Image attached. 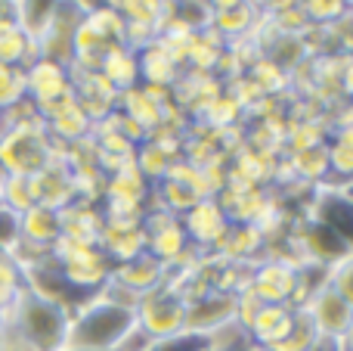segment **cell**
Wrapping results in <instances>:
<instances>
[{"label":"cell","instance_id":"5","mask_svg":"<svg viewBox=\"0 0 353 351\" xmlns=\"http://www.w3.org/2000/svg\"><path fill=\"white\" fill-rule=\"evenodd\" d=\"M301 286V265L292 258H267L251 267L248 296H254L261 305H292L298 298Z\"/></svg>","mask_w":353,"mask_h":351},{"label":"cell","instance_id":"14","mask_svg":"<svg viewBox=\"0 0 353 351\" xmlns=\"http://www.w3.org/2000/svg\"><path fill=\"white\" fill-rule=\"evenodd\" d=\"M109 280H115V283H121L124 290H130L134 296H149V292L161 290V286L168 283V267L161 265L155 255L149 252H140L137 258L130 261H121V265L112 267Z\"/></svg>","mask_w":353,"mask_h":351},{"label":"cell","instance_id":"33","mask_svg":"<svg viewBox=\"0 0 353 351\" xmlns=\"http://www.w3.org/2000/svg\"><path fill=\"white\" fill-rule=\"evenodd\" d=\"M301 6H304V16L313 28H319V25H335L338 19H344L350 10L341 0H313V3H301Z\"/></svg>","mask_w":353,"mask_h":351},{"label":"cell","instance_id":"28","mask_svg":"<svg viewBox=\"0 0 353 351\" xmlns=\"http://www.w3.org/2000/svg\"><path fill=\"white\" fill-rule=\"evenodd\" d=\"M316 342H319L316 327H313V321L307 317V311L298 308V314H294V323H292V330H288V336L279 342V345L270 348V351H310Z\"/></svg>","mask_w":353,"mask_h":351},{"label":"cell","instance_id":"41","mask_svg":"<svg viewBox=\"0 0 353 351\" xmlns=\"http://www.w3.org/2000/svg\"><path fill=\"white\" fill-rule=\"evenodd\" d=\"M62 351H78V348H62Z\"/></svg>","mask_w":353,"mask_h":351},{"label":"cell","instance_id":"3","mask_svg":"<svg viewBox=\"0 0 353 351\" xmlns=\"http://www.w3.org/2000/svg\"><path fill=\"white\" fill-rule=\"evenodd\" d=\"M62 149L65 146L47 134L43 122L6 128V131H0V171L34 178L56 155H62Z\"/></svg>","mask_w":353,"mask_h":351},{"label":"cell","instance_id":"19","mask_svg":"<svg viewBox=\"0 0 353 351\" xmlns=\"http://www.w3.org/2000/svg\"><path fill=\"white\" fill-rule=\"evenodd\" d=\"M137 62H140V81H146V87H165L174 91V84L180 81L183 66L161 47L159 41L149 44V47L137 50Z\"/></svg>","mask_w":353,"mask_h":351},{"label":"cell","instance_id":"30","mask_svg":"<svg viewBox=\"0 0 353 351\" xmlns=\"http://www.w3.org/2000/svg\"><path fill=\"white\" fill-rule=\"evenodd\" d=\"M25 97H28V91H25V68L0 62V109H10V106L22 103Z\"/></svg>","mask_w":353,"mask_h":351},{"label":"cell","instance_id":"2","mask_svg":"<svg viewBox=\"0 0 353 351\" xmlns=\"http://www.w3.org/2000/svg\"><path fill=\"white\" fill-rule=\"evenodd\" d=\"M68 311L47 298L25 290L6 311V327H12L25 342H31L37 351H62L68 339Z\"/></svg>","mask_w":353,"mask_h":351},{"label":"cell","instance_id":"42","mask_svg":"<svg viewBox=\"0 0 353 351\" xmlns=\"http://www.w3.org/2000/svg\"><path fill=\"white\" fill-rule=\"evenodd\" d=\"M0 118H3V109H0Z\"/></svg>","mask_w":353,"mask_h":351},{"label":"cell","instance_id":"31","mask_svg":"<svg viewBox=\"0 0 353 351\" xmlns=\"http://www.w3.org/2000/svg\"><path fill=\"white\" fill-rule=\"evenodd\" d=\"M211 336H201V333H174V336H165V339H152L146 351H211Z\"/></svg>","mask_w":353,"mask_h":351},{"label":"cell","instance_id":"40","mask_svg":"<svg viewBox=\"0 0 353 351\" xmlns=\"http://www.w3.org/2000/svg\"><path fill=\"white\" fill-rule=\"evenodd\" d=\"M344 345H347V351H353V336H350V339H347V342H344Z\"/></svg>","mask_w":353,"mask_h":351},{"label":"cell","instance_id":"35","mask_svg":"<svg viewBox=\"0 0 353 351\" xmlns=\"http://www.w3.org/2000/svg\"><path fill=\"white\" fill-rule=\"evenodd\" d=\"M0 351H37V348L31 342H25L12 327H3L0 330Z\"/></svg>","mask_w":353,"mask_h":351},{"label":"cell","instance_id":"21","mask_svg":"<svg viewBox=\"0 0 353 351\" xmlns=\"http://www.w3.org/2000/svg\"><path fill=\"white\" fill-rule=\"evenodd\" d=\"M62 236L59 227V211L47 209V205H34L22 215V243L37 249H53Z\"/></svg>","mask_w":353,"mask_h":351},{"label":"cell","instance_id":"24","mask_svg":"<svg viewBox=\"0 0 353 351\" xmlns=\"http://www.w3.org/2000/svg\"><path fill=\"white\" fill-rule=\"evenodd\" d=\"M56 6L59 3H34V0H25V3H10V10H12V19H16L19 28L37 44L47 35L50 25H53Z\"/></svg>","mask_w":353,"mask_h":351},{"label":"cell","instance_id":"1","mask_svg":"<svg viewBox=\"0 0 353 351\" xmlns=\"http://www.w3.org/2000/svg\"><path fill=\"white\" fill-rule=\"evenodd\" d=\"M137 330V311L118 308L105 298L93 296L68 317L65 348L78 351H118L124 339Z\"/></svg>","mask_w":353,"mask_h":351},{"label":"cell","instance_id":"22","mask_svg":"<svg viewBox=\"0 0 353 351\" xmlns=\"http://www.w3.org/2000/svg\"><path fill=\"white\" fill-rule=\"evenodd\" d=\"M263 249V236L254 224H232L230 234L223 236L214 252H217L220 261H230V265H245L251 255H257Z\"/></svg>","mask_w":353,"mask_h":351},{"label":"cell","instance_id":"9","mask_svg":"<svg viewBox=\"0 0 353 351\" xmlns=\"http://www.w3.org/2000/svg\"><path fill=\"white\" fill-rule=\"evenodd\" d=\"M180 224H183V230H186L189 246L199 249V252L217 249L220 243H223V236L230 234V227H232L230 218H226V211L220 209L217 196L199 199V202L180 218Z\"/></svg>","mask_w":353,"mask_h":351},{"label":"cell","instance_id":"39","mask_svg":"<svg viewBox=\"0 0 353 351\" xmlns=\"http://www.w3.org/2000/svg\"><path fill=\"white\" fill-rule=\"evenodd\" d=\"M6 327V311H0V330Z\"/></svg>","mask_w":353,"mask_h":351},{"label":"cell","instance_id":"26","mask_svg":"<svg viewBox=\"0 0 353 351\" xmlns=\"http://www.w3.org/2000/svg\"><path fill=\"white\" fill-rule=\"evenodd\" d=\"M325 143L288 155V168L294 171V178L307 180V184H323V180L329 178V149H325Z\"/></svg>","mask_w":353,"mask_h":351},{"label":"cell","instance_id":"38","mask_svg":"<svg viewBox=\"0 0 353 351\" xmlns=\"http://www.w3.org/2000/svg\"><path fill=\"white\" fill-rule=\"evenodd\" d=\"M214 351H261V348H254L251 342H242V345H232V348H214Z\"/></svg>","mask_w":353,"mask_h":351},{"label":"cell","instance_id":"32","mask_svg":"<svg viewBox=\"0 0 353 351\" xmlns=\"http://www.w3.org/2000/svg\"><path fill=\"white\" fill-rule=\"evenodd\" d=\"M325 286L335 290L338 296L353 308V252H347L341 261H335L332 267H325Z\"/></svg>","mask_w":353,"mask_h":351},{"label":"cell","instance_id":"18","mask_svg":"<svg viewBox=\"0 0 353 351\" xmlns=\"http://www.w3.org/2000/svg\"><path fill=\"white\" fill-rule=\"evenodd\" d=\"M34 59H37V44L16 25L10 3H0V62L28 68Z\"/></svg>","mask_w":353,"mask_h":351},{"label":"cell","instance_id":"17","mask_svg":"<svg viewBox=\"0 0 353 351\" xmlns=\"http://www.w3.org/2000/svg\"><path fill=\"white\" fill-rule=\"evenodd\" d=\"M65 153V149H62ZM34 190H37V205H47L53 211H62L65 205H72L78 199V190H74L72 171L65 168V159L56 155L41 174H34Z\"/></svg>","mask_w":353,"mask_h":351},{"label":"cell","instance_id":"29","mask_svg":"<svg viewBox=\"0 0 353 351\" xmlns=\"http://www.w3.org/2000/svg\"><path fill=\"white\" fill-rule=\"evenodd\" d=\"M25 292V277L10 255H0V311H10Z\"/></svg>","mask_w":353,"mask_h":351},{"label":"cell","instance_id":"16","mask_svg":"<svg viewBox=\"0 0 353 351\" xmlns=\"http://www.w3.org/2000/svg\"><path fill=\"white\" fill-rule=\"evenodd\" d=\"M105 215L99 202H87V199H74L72 205L59 211V240L81 243V246H99V234H103Z\"/></svg>","mask_w":353,"mask_h":351},{"label":"cell","instance_id":"34","mask_svg":"<svg viewBox=\"0 0 353 351\" xmlns=\"http://www.w3.org/2000/svg\"><path fill=\"white\" fill-rule=\"evenodd\" d=\"M19 243H22V215L0 202V255H12Z\"/></svg>","mask_w":353,"mask_h":351},{"label":"cell","instance_id":"13","mask_svg":"<svg viewBox=\"0 0 353 351\" xmlns=\"http://www.w3.org/2000/svg\"><path fill=\"white\" fill-rule=\"evenodd\" d=\"M294 246L304 255V265H319V267H332L335 261H341L350 252V246L335 230L323 227L316 221H304V227L294 236Z\"/></svg>","mask_w":353,"mask_h":351},{"label":"cell","instance_id":"15","mask_svg":"<svg viewBox=\"0 0 353 351\" xmlns=\"http://www.w3.org/2000/svg\"><path fill=\"white\" fill-rule=\"evenodd\" d=\"M43 118V128H47V134L53 137L56 143H62V146H72V143H81L90 137L93 131V122L87 118V112L78 106V99L68 97L62 99V103L50 106L47 112H41Z\"/></svg>","mask_w":353,"mask_h":351},{"label":"cell","instance_id":"37","mask_svg":"<svg viewBox=\"0 0 353 351\" xmlns=\"http://www.w3.org/2000/svg\"><path fill=\"white\" fill-rule=\"evenodd\" d=\"M338 124H341V128H350V131H353V103L347 106V109H344V115H341V122H338Z\"/></svg>","mask_w":353,"mask_h":351},{"label":"cell","instance_id":"6","mask_svg":"<svg viewBox=\"0 0 353 351\" xmlns=\"http://www.w3.org/2000/svg\"><path fill=\"white\" fill-rule=\"evenodd\" d=\"M183 321H186V302L168 283L143 296L137 305V327L149 339H165V336L183 333Z\"/></svg>","mask_w":353,"mask_h":351},{"label":"cell","instance_id":"4","mask_svg":"<svg viewBox=\"0 0 353 351\" xmlns=\"http://www.w3.org/2000/svg\"><path fill=\"white\" fill-rule=\"evenodd\" d=\"M50 252H53V261L59 265L62 277L87 296H97L112 274V261L105 258L99 246H81V243L59 240Z\"/></svg>","mask_w":353,"mask_h":351},{"label":"cell","instance_id":"10","mask_svg":"<svg viewBox=\"0 0 353 351\" xmlns=\"http://www.w3.org/2000/svg\"><path fill=\"white\" fill-rule=\"evenodd\" d=\"M236 311H239V296H232V292H220V290H208L205 296H199L195 302L186 305L183 330L211 336V333H217V330L236 323Z\"/></svg>","mask_w":353,"mask_h":351},{"label":"cell","instance_id":"11","mask_svg":"<svg viewBox=\"0 0 353 351\" xmlns=\"http://www.w3.org/2000/svg\"><path fill=\"white\" fill-rule=\"evenodd\" d=\"M307 221H316L323 227L335 230L353 252V193L335 190V187H319L307 209Z\"/></svg>","mask_w":353,"mask_h":351},{"label":"cell","instance_id":"27","mask_svg":"<svg viewBox=\"0 0 353 351\" xmlns=\"http://www.w3.org/2000/svg\"><path fill=\"white\" fill-rule=\"evenodd\" d=\"M329 149V174L353 180V131L338 128V134L325 143Z\"/></svg>","mask_w":353,"mask_h":351},{"label":"cell","instance_id":"36","mask_svg":"<svg viewBox=\"0 0 353 351\" xmlns=\"http://www.w3.org/2000/svg\"><path fill=\"white\" fill-rule=\"evenodd\" d=\"M310 351H347V345H344V342H335V339H323V336H319V342H316V345H313Z\"/></svg>","mask_w":353,"mask_h":351},{"label":"cell","instance_id":"7","mask_svg":"<svg viewBox=\"0 0 353 351\" xmlns=\"http://www.w3.org/2000/svg\"><path fill=\"white\" fill-rule=\"evenodd\" d=\"M25 91H28L31 103L37 106V112H47L50 106L74 97L72 68L62 66V62L41 59V56H37V59L25 68Z\"/></svg>","mask_w":353,"mask_h":351},{"label":"cell","instance_id":"25","mask_svg":"<svg viewBox=\"0 0 353 351\" xmlns=\"http://www.w3.org/2000/svg\"><path fill=\"white\" fill-rule=\"evenodd\" d=\"M0 202L6 209L25 215L28 209L37 205V190H34V178H25V174H3L0 171Z\"/></svg>","mask_w":353,"mask_h":351},{"label":"cell","instance_id":"23","mask_svg":"<svg viewBox=\"0 0 353 351\" xmlns=\"http://www.w3.org/2000/svg\"><path fill=\"white\" fill-rule=\"evenodd\" d=\"M99 75H103L118 93L137 87V81H140V62H137V53L130 47H124V44L115 47V50H109V53L103 56V62H99Z\"/></svg>","mask_w":353,"mask_h":351},{"label":"cell","instance_id":"8","mask_svg":"<svg viewBox=\"0 0 353 351\" xmlns=\"http://www.w3.org/2000/svg\"><path fill=\"white\" fill-rule=\"evenodd\" d=\"M304 311L323 339L347 342L353 336V308L335 290H329V286H319L304 302Z\"/></svg>","mask_w":353,"mask_h":351},{"label":"cell","instance_id":"20","mask_svg":"<svg viewBox=\"0 0 353 351\" xmlns=\"http://www.w3.org/2000/svg\"><path fill=\"white\" fill-rule=\"evenodd\" d=\"M257 22V10L251 3H214L211 6V25L226 44H236L248 37V28Z\"/></svg>","mask_w":353,"mask_h":351},{"label":"cell","instance_id":"12","mask_svg":"<svg viewBox=\"0 0 353 351\" xmlns=\"http://www.w3.org/2000/svg\"><path fill=\"white\" fill-rule=\"evenodd\" d=\"M99 249L112 261V267L146 252L143 218H105L103 234H99Z\"/></svg>","mask_w":353,"mask_h":351}]
</instances>
